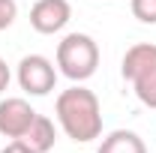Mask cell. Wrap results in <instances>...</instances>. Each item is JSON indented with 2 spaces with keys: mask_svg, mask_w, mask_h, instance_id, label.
<instances>
[{
  "mask_svg": "<svg viewBox=\"0 0 156 153\" xmlns=\"http://www.w3.org/2000/svg\"><path fill=\"white\" fill-rule=\"evenodd\" d=\"M54 114H57L60 129L72 141L87 144V141L102 135V105H99L96 93L81 87V84H75V87H69L57 96Z\"/></svg>",
  "mask_w": 156,
  "mask_h": 153,
  "instance_id": "cell-1",
  "label": "cell"
},
{
  "mask_svg": "<svg viewBox=\"0 0 156 153\" xmlns=\"http://www.w3.org/2000/svg\"><path fill=\"white\" fill-rule=\"evenodd\" d=\"M120 72L132 84L138 102L147 108H156V45L153 42H138L132 48H126Z\"/></svg>",
  "mask_w": 156,
  "mask_h": 153,
  "instance_id": "cell-2",
  "label": "cell"
},
{
  "mask_svg": "<svg viewBox=\"0 0 156 153\" xmlns=\"http://www.w3.org/2000/svg\"><path fill=\"white\" fill-rule=\"evenodd\" d=\"M99 66V45L87 33H69L57 42V69L69 81H87Z\"/></svg>",
  "mask_w": 156,
  "mask_h": 153,
  "instance_id": "cell-3",
  "label": "cell"
},
{
  "mask_svg": "<svg viewBox=\"0 0 156 153\" xmlns=\"http://www.w3.org/2000/svg\"><path fill=\"white\" fill-rule=\"evenodd\" d=\"M18 84L30 96H48L57 84V69L42 54H27L18 63Z\"/></svg>",
  "mask_w": 156,
  "mask_h": 153,
  "instance_id": "cell-4",
  "label": "cell"
},
{
  "mask_svg": "<svg viewBox=\"0 0 156 153\" xmlns=\"http://www.w3.org/2000/svg\"><path fill=\"white\" fill-rule=\"evenodd\" d=\"M69 18H72L69 0H36L30 6V27L42 36L60 33L69 24Z\"/></svg>",
  "mask_w": 156,
  "mask_h": 153,
  "instance_id": "cell-5",
  "label": "cell"
},
{
  "mask_svg": "<svg viewBox=\"0 0 156 153\" xmlns=\"http://www.w3.org/2000/svg\"><path fill=\"white\" fill-rule=\"evenodd\" d=\"M33 120H36V111L30 108L27 99H21V96L0 99V135H6V138H24V132L30 129Z\"/></svg>",
  "mask_w": 156,
  "mask_h": 153,
  "instance_id": "cell-6",
  "label": "cell"
},
{
  "mask_svg": "<svg viewBox=\"0 0 156 153\" xmlns=\"http://www.w3.org/2000/svg\"><path fill=\"white\" fill-rule=\"evenodd\" d=\"M96 153H147V147H144V141H141L138 132H132V129H114V132H108L102 138Z\"/></svg>",
  "mask_w": 156,
  "mask_h": 153,
  "instance_id": "cell-7",
  "label": "cell"
},
{
  "mask_svg": "<svg viewBox=\"0 0 156 153\" xmlns=\"http://www.w3.org/2000/svg\"><path fill=\"white\" fill-rule=\"evenodd\" d=\"M21 141H27L36 153H48V150H54L57 129H54V123H51L45 114H36V120L30 123V129L24 132V138H21Z\"/></svg>",
  "mask_w": 156,
  "mask_h": 153,
  "instance_id": "cell-8",
  "label": "cell"
},
{
  "mask_svg": "<svg viewBox=\"0 0 156 153\" xmlns=\"http://www.w3.org/2000/svg\"><path fill=\"white\" fill-rule=\"evenodd\" d=\"M129 6L141 24H156V0H132Z\"/></svg>",
  "mask_w": 156,
  "mask_h": 153,
  "instance_id": "cell-9",
  "label": "cell"
},
{
  "mask_svg": "<svg viewBox=\"0 0 156 153\" xmlns=\"http://www.w3.org/2000/svg\"><path fill=\"white\" fill-rule=\"evenodd\" d=\"M15 18H18V3L15 0H0V30L12 27Z\"/></svg>",
  "mask_w": 156,
  "mask_h": 153,
  "instance_id": "cell-10",
  "label": "cell"
},
{
  "mask_svg": "<svg viewBox=\"0 0 156 153\" xmlns=\"http://www.w3.org/2000/svg\"><path fill=\"white\" fill-rule=\"evenodd\" d=\"M0 153H36V150H33L27 141H21V138H12V141H9V144H6Z\"/></svg>",
  "mask_w": 156,
  "mask_h": 153,
  "instance_id": "cell-11",
  "label": "cell"
},
{
  "mask_svg": "<svg viewBox=\"0 0 156 153\" xmlns=\"http://www.w3.org/2000/svg\"><path fill=\"white\" fill-rule=\"evenodd\" d=\"M9 78H12V72H9V66H6V60L0 57V93L9 87Z\"/></svg>",
  "mask_w": 156,
  "mask_h": 153,
  "instance_id": "cell-12",
  "label": "cell"
}]
</instances>
